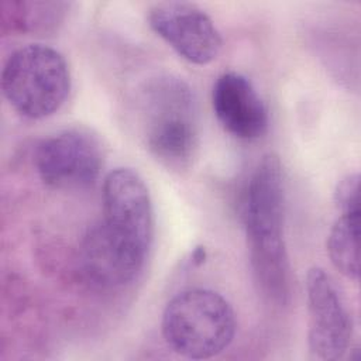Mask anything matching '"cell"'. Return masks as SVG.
<instances>
[{"mask_svg": "<svg viewBox=\"0 0 361 361\" xmlns=\"http://www.w3.org/2000/svg\"><path fill=\"white\" fill-rule=\"evenodd\" d=\"M285 182L281 159L267 154L254 169L245 190L244 226L250 258L261 292L283 305L290 293V265L283 235Z\"/></svg>", "mask_w": 361, "mask_h": 361, "instance_id": "6da1fadb", "label": "cell"}, {"mask_svg": "<svg viewBox=\"0 0 361 361\" xmlns=\"http://www.w3.org/2000/svg\"><path fill=\"white\" fill-rule=\"evenodd\" d=\"M135 130L148 152L169 169H185L196 155L200 121L196 96L179 76L158 75L135 92Z\"/></svg>", "mask_w": 361, "mask_h": 361, "instance_id": "7a4b0ae2", "label": "cell"}, {"mask_svg": "<svg viewBox=\"0 0 361 361\" xmlns=\"http://www.w3.org/2000/svg\"><path fill=\"white\" fill-rule=\"evenodd\" d=\"M235 313L219 292L189 288L165 306L161 330L166 344L179 355L206 360L221 354L235 334Z\"/></svg>", "mask_w": 361, "mask_h": 361, "instance_id": "3957f363", "label": "cell"}, {"mask_svg": "<svg viewBox=\"0 0 361 361\" xmlns=\"http://www.w3.org/2000/svg\"><path fill=\"white\" fill-rule=\"evenodd\" d=\"M1 90L23 117L39 120L56 113L71 90V73L61 52L28 44L16 49L1 71Z\"/></svg>", "mask_w": 361, "mask_h": 361, "instance_id": "277c9868", "label": "cell"}, {"mask_svg": "<svg viewBox=\"0 0 361 361\" xmlns=\"http://www.w3.org/2000/svg\"><path fill=\"white\" fill-rule=\"evenodd\" d=\"M44 185L56 190H79L92 186L103 168L100 140L85 128H66L44 138L34 157Z\"/></svg>", "mask_w": 361, "mask_h": 361, "instance_id": "5b68a950", "label": "cell"}, {"mask_svg": "<svg viewBox=\"0 0 361 361\" xmlns=\"http://www.w3.org/2000/svg\"><path fill=\"white\" fill-rule=\"evenodd\" d=\"M148 24L172 49L195 65L213 62L223 39L213 20L196 4L164 1L148 11Z\"/></svg>", "mask_w": 361, "mask_h": 361, "instance_id": "8992f818", "label": "cell"}, {"mask_svg": "<svg viewBox=\"0 0 361 361\" xmlns=\"http://www.w3.org/2000/svg\"><path fill=\"white\" fill-rule=\"evenodd\" d=\"M309 310L307 343L320 360L333 361L345 355L353 337V319L333 279L313 267L306 275Z\"/></svg>", "mask_w": 361, "mask_h": 361, "instance_id": "52a82bcc", "label": "cell"}, {"mask_svg": "<svg viewBox=\"0 0 361 361\" xmlns=\"http://www.w3.org/2000/svg\"><path fill=\"white\" fill-rule=\"evenodd\" d=\"M147 252L148 248L100 220L83 235L79 261L85 275L94 285L120 288L140 274Z\"/></svg>", "mask_w": 361, "mask_h": 361, "instance_id": "ba28073f", "label": "cell"}, {"mask_svg": "<svg viewBox=\"0 0 361 361\" xmlns=\"http://www.w3.org/2000/svg\"><path fill=\"white\" fill-rule=\"evenodd\" d=\"M102 220L149 250L154 237V209L148 188L138 172L131 168H116L106 175Z\"/></svg>", "mask_w": 361, "mask_h": 361, "instance_id": "9c48e42d", "label": "cell"}, {"mask_svg": "<svg viewBox=\"0 0 361 361\" xmlns=\"http://www.w3.org/2000/svg\"><path fill=\"white\" fill-rule=\"evenodd\" d=\"M212 104L221 127L235 138L257 140L265 134L268 109L244 75L226 72L213 85Z\"/></svg>", "mask_w": 361, "mask_h": 361, "instance_id": "30bf717a", "label": "cell"}, {"mask_svg": "<svg viewBox=\"0 0 361 361\" xmlns=\"http://www.w3.org/2000/svg\"><path fill=\"white\" fill-rule=\"evenodd\" d=\"M68 4L59 1H1L3 32H41L56 27Z\"/></svg>", "mask_w": 361, "mask_h": 361, "instance_id": "8fae6325", "label": "cell"}, {"mask_svg": "<svg viewBox=\"0 0 361 361\" xmlns=\"http://www.w3.org/2000/svg\"><path fill=\"white\" fill-rule=\"evenodd\" d=\"M360 214L340 213L327 237L333 265L350 279H357L360 274Z\"/></svg>", "mask_w": 361, "mask_h": 361, "instance_id": "7c38bea8", "label": "cell"}, {"mask_svg": "<svg viewBox=\"0 0 361 361\" xmlns=\"http://www.w3.org/2000/svg\"><path fill=\"white\" fill-rule=\"evenodd\" d=\"M334 202L338 213H361L358 173H348L337 183Z\"/></svg>", "mask_w": 361, "mask_h": 361, "instance_id": "4fadbf2b", "label": "cell"}]
</instances>
